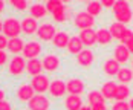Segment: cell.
Instances as JSON below:
<instances>
[{"mask_svg": "<svg viewBox=\"0 0 133 110\" xmlns=\"http://www.w3.org/2000/svg\"><path fill=\"white\" fill-rule=\"evenodd\" d=\"M22 34V20L17 17H6L3 20V35H6L9 40L17 38Z\"/></svg>", "mask_w": 133, "mask_h": 110, "instance_id": "obj_1", "label": "cell"}, {"mask_svg": "<svg viewBox=\"0 0 133 110\" xmlns=\"http://www.w3.org/2000/svg\"><path fill=\"white\" fill-rule=\"evenodd\" d=\"M8 72L11 77H20L26 72V58L23 55H14L8 63Z\"/></svg>", "mask_w": 133, "mask_h": 110, "instance_id": "obj_2", "label": "cell"}, {"mask_svg": "<svg viewBox=\"0 0 133 110\" xmlns=\"http://www.w3.org/2000/svg\"><path fill=\"white\" fill-rule=\"evenodd\" d=\"M74 26L84 31V29H93L95 26V17H92L89 12L84 11H78L74 15Z\"/></svg>", "mask_w": 133, "mask_h": 110, "instance_id": "obj_3", "label": "cell"}, {"mask_svg": "<svg viewBox=\"0 0 133 110\" xmlns=\"http://www.w3.org/2000/svg\"><path fill=\"white\" fill-rule=\"evenodd\" d=\"M57 28L54 23L51 22H44L38 26V31H37V37L40 38L41 41H52L54 37L57 35Z\"/></svg>", "mask_w": 133, "mask_h": 110, "instance_id": "obj_4", "label": "cell"}, {"mask_svg": "<svg viewBox=\"0 0 133 110\" xmlns=\"http://www.w3.org/2000/svg\"><path fill=\"white\" fill-rule=\"evenodd\" d=\"M51 82H52V81L49 80V77H48V75L41 73V75H37V77H34V78H32L31 86L34 87L35 93H41V95H44L46 92H49Z\"/></svg>", "mask_w": 133, "mask_h": 110, "instance_id": "obj_5", "label": "cell"}, {"mask_svg": "<svg viewBox=\"0 0 133 110\" xmlns=\"http://www.w3.org/2000/svg\"><path fill=\"white\" fill-rule=\"evenodd\" d=\"M28 109L29 110H49L51 109V101L46 95L35 93V96L28 102Z\"/></svg>", "mask_w": 133, "mask_h": 110, "instance_id": "obj_6", "label": "cell"}, {"mask_svg": "<svg viewBox=\"0 0 133 110\" xmlns=\"http://www.w3.org/2000/svg\"><path fill=\"white\" fill-rule=\"evenodd\" d=\"M15 95H17V99H18L20 102L28 104V102L35 96V90H34V87L31 86V82H29V84H28V82H23V84L18 86Z\"/></svg>", "mask_w": 133, "mask_h": 110, "instance_id": "obj_7", "label": "cell"}, {"mask_svg": "<svg viewBox=\"0 0 133 110\" xmlns=\"http://www.w3.org/2000/svg\"><path fill=\"white\" fill-rule=\"evenodd\" d=\"M43 52V46H41L38 41L32 40L28 41L25 44V49H23V57L26 60H34V58H38V55Z\"/></svg>", "mask_w": 133, "mask_h": 110, "instance_id": "obj_8", "label": "cell"}, {"mask_svg": "<svg viewBox=\"0 0 133 110\" xmlns=\"http://www.w3.org/2000/svg\"><path fill=\"white\" fill-rule=\"evenodd\" d=\"M43 63V69L46 72H57L60 66H61V61H60V57H57L55 54H48L43 57L41 60Z\"/></svg>", "mask_w": 133, "mask_h": 110, "instance_id": "obj_9", "label": "cell"}, {"mask_svg": "<svg viewBox=\"0 0 133 110\" xmlns=\"http://www.w3.org/2000/svg\"><path fill=\"white\" fill-rule=\"evenodd\" d=\"M66 87H67V93L69 95H83L84 89H86V84L83 80L80 78H70L69 81H66Z\"/></svg>", "mask_w": 133, "mask_h": 110, "instance_id": "obj_10", "label": "cell"}, {"mask_svg": "<svg viewBox=\"0 0 133 110\" xmlns=\"http://www.w3.org/2000/svg\"><path fill=\"white\" fill-rule=\"evenodd\" d=\"M67 93V87L66 82L63 80H52L51 87H49V95L52 98H61Z\"/></svg>", "mask_w": 133, "mask_h": 110, "instance_id": "obj_11", "label": "cell"}, {"mask_svg": "<svg viewBox=\"0 0 133 110\" xmlns=\"http://www.w3.org/2000/svg\"><path fill=\"white\" fill-rule=\"evenodd\" d=\"M38 23L35 18H32L31 15H26L23 20H22V32L25 35H32V34H37L38 31Z\"/></svg>", "mask_w": 133, "mask_h": 110, "instance_id": "obj_12", "label": "cell"}, {"mask_svg": "<svg viewBox=\"0 0 133 110\" xmlns=\"http://www.w3.org/2000/svg\"><path fill=\"white\" fill-rule=\"evenodd\" d=\"M113 58L122 66V64H125L130 60V51L124 44H116L115 49H113Z\"/></svg>", "mask_w": 133, "mask_h": 110, "instance_id": "obj_13", "label": "cell"}, {"mask_svg": "<svg viewBox=\"0 0 133 110\" xmlns=\"http://www.w3.org/2000/svg\"><path fill=\"white\" fill-rule=\"evenodd\" d=\"M95 61V55L90 49H83L80 54L77 55V63L81 67H90Z\"/></svg>", "mask_w": 133, "mask_h": 110, "instance_id": "obj_14", "label": "cell"}, {"mask_svg": "<svg viewBox=\"0 0 133 110\" xmlns=\"http://www.w3.org/2000/svg\"><path fill=\"white\" fill-rule=\"evenodd\" d=\"M43 70H44V69H43V63H41V60L34 58V60H28L26 61V73L28 75H31L32 78L37 77V75H41Z\"/></svg>", "mask_w": 133, "mask_h": 110, "instance_id": "obj_15", "label": "cell"}, {"mask_svg": "<svg viewBox=\"0 0 133 110\" xmlns=\"http://www.w3.org/2000/svg\"><path fill=\"white\" fill-rule=\"evenodd\" d=\"M121 67H122V66H121L115 58H107L106 61H104L103 70H104V73H106L107 77H116Z\"/></svg>", "mask_w": 133, "mask_h": 110, "instance_id": "obj_16", "label": "cell"}, {"mask_svg": "<svg viewBox=\"0 0 133 110\" xmlns=\"http://www.w3.org/2000/svg\"><path fill=\"white\" fill-rule=\"evenodd\" d=\"M78 37L81 38L83 44L87 46V47H92L95 43H98V41H96V31H93V29H84V31H80Z\"/></svg>", "mask_w": 133, "mask_h": 110, "instance_id": "obj_17", "label": "cell"}, {"mask_svg": "<svg viewBox=\"0 0 133 110\" xmlns=\"http://www.w3.org/2000/svg\"><path fill=\"white\" fill-rule=\"evenodd\" d=\"M83 104V98L80 95H67L64 98V109L66 110H80Z\"/></svg>", "mask_w": 133, "mask_h": 110, "instance_id": "obj_18", "label": "cell"}, {"mask_svg": "<svg viewBox=\"0 0 133 110\" xmlns=\"http://www.w3.org/2000/svg\"><path fill=\"white\" fill-rule=\"evenodd\" d=\"M116 87H118V84L115 81H106L101 86V90H99V92H101L103 96L106 98V101H113V99H115Z\"/></svg>", "mask_w": 133, "mask_h": 110, "instance_id": "obj_19", "label": "cell"}, {"mask_svg": "<svg viewBox=\"0 0 133 110\" xmlns=\"http://www.w3.org/2000/svg\"><path fill=\"white\" fill-rule=\"evenodd\" d=\"M67 52L72 55H78L84 49V44H83V41L78 35H72L70 37V40H69V44H67Z\"/></svg>", "mask_w": 133, "mask_h": 110, "instance_id": "obj_20", "label": "cell"}, {"mask_svg": "<svg viewBox=\"0 0 133 110\" xmlns=\"http://www.w3.org/2000/svg\"><path fill=\"white\" fill-rule=\"evenodd\" d=\"M29 14H31V17L35 18V20H38V18H44V17L48 15L46 5L38 3V2H37V3H32L31 8H29Z\"/></svg>", "mask_w": 133, "mask_h": 110, "instance_id": "obj_21", "label": "cell"}, {"mask_svg": "<svg viewBox=\"0 0 133 110\" xmlns=\"http://www.w3.org/2000/svg\"><path fill=\"white\" fill-rule=\"evenodd\" d=\"M69 40H70V35L67 34L66 31H58L57 35L54 37L52 44L55 47H58V49H64V47H67V44H69Z\"/></svg>", "mask_w": 133, "mask_h": 110, "instance_id": "obj_22", "label": "cell"}, {"mask_svg": "<svg viewBox=\"0 0 133 110\" xmlns=\"http://www.w3.org/2000/svg\"><path fill=\"white\" fill-rule=\"evenodd\" d=\"M112 40H113V37H112L109 28H99V29L96 31V41H98V44L107 46V44L112 43Z\"/></svg>", "mask_w": 133, "mask_h": 110, "instance_id": "obj_23", "label": "cell"}, {"mask_svg": "<svg viewBox=\"0 0 133 110\" xmlns=\"http://www.w3.org/2000/svg\"><path fill=\"white\" fill-rule=\"evenodd\" d=\"M25 44H26V43L22 40L20 37H17V38H11V40H9V43H8V51H9L12 55L23 54Z\"/></svg>", "mask_w": 133, "mask_h": 110, "instance_id": "obj_24", "label": "cell"}, {"mask_svg": "<svg viewBox=\"0 0 133 110\" xmlns=\"http://www.w3.org/2000/svg\"><path fill=\"white\" fill-rule=\"evenodd\" d=\"M116 80L119 81V84H127L129 86V82L133 81V69L122 66L118 72V75H116Z\"/></svg>", "mask_w": 133, "mask_h": 110, "instance_id": "obj_25", "label": "cell"}, {"mask_svg": "<svg viewBox=\"0 0 133 110\" xmlns=\"http://www.w3.org/2000/svg\"><path fill=\"white\" fill-rule=\"evenodd\" d=\"M87 102H89L90 107L99 106V104H106V98L103 96V93L99 90H92V92L87 93Z\"/></svg>", "mask_w": 133, "mask_h": 110, "instance_id": "obj_26", "label": "cell"}, {"mask_svg": "<svg viewBox=\"0 0 133 110\" xmlns=\"http://www.w3.org/2000/svg\"><path fill=\"white\" fill-rule=\"evenodd\" d=\"M130 98V87L127 84H118L115 92V101H127Z\"/></svg>", "mask_w": 133, "mask_h": 110, "instance_id": "obj_27", "label": "cell"}, {"mask_svg": "<svg viewBox=\"0 0 133 110\" xmlns=\"http://www.w3.org/2000/svg\"><path fill=\"white\" fill-rule=\"evenodd\" d=\"M109 31H110V34H112V37H113V38L119 40L121 37H122V34L127 31V26H125V25H122V23L115 22V23H110Z\"/></svg>", "mask_w": 133, "mask_h": 110, "instance_id": "obj_28", "label": "cell"}, {"mask_svg": "<svg viewBox=\"0 0 133 110\" xmlns=\"http://www.w3.org/2000/svg\"><path fill=\"white\" fill-rule=\"evenodd\" d=\"M86 12H89L92 17H96L103 12V5L101 2L98 0H92V2H87L86 3Z\"/></svg>", "mask_w": 133, "mask_h": 110, "instance_id": "obj_29", "label": "cell"}, {"mask_svg": "<svg viewBox=\"0 0 133 110\" xmlns=\"http://www.w3.org/2000/svg\"><path fill=\"white\" fill-rule=\"evenodd\" d=\"M115 17H116V22L118 23H122V25H129V23H132L133 22V11L132 9H127V11H122L119 14H115Z\"/></svg>", "mask_w": 133, "mask_h": 110, "instance_id": "obj_30", "label": "cell"}, {"mask_svg": "<svg viewBox=\"0 0 133 110\" xmlns=\"http://www.w3.org/2000/svg\"><path fill=\"white\" fill-rule=\"evenodd\" d=\"M44 5H46V9H48V12L51 14V15L55 14L57 11H60V9H63V8L66 6L61 0H48Z\"/></svg>", "mask_w": 133, "mask_h": 110, "instance_id": "obj_31", "label": "cell"}, {"mask_svg": "<svg viewBox=\"0 0 133 110\" xmlns=\"http://www.w3.org/2000/svg\"><path fill=\"white\" fill-rule=\"evenodd\" d=\"M127 9H130V3L127 0H116L115 5H113V8H112V11L115 14H119L122 11H127Z\"/></svg>", "mask_w": 133, "mask_h": 110, "instance_id": "obj_32", "label": "cell"}, {"mask_svg": "<svg viewBox=\"0 0 133 110\" xmlns=\"http://www.w3.org/2000/svg\"><path fill=\"white\" fill-rule=\"evenodd\" d=\"M9 5L12 6L14 9H17V11H26L28 8H31V5H29V2L26 0H11L9 2Z\"/></svg>", "mask_w": 133, "mask_h": 110, "instance_id": "obj_33", "label": "cell"}, {"mask_svg": "<svg viewBox=\"0 0 133 110\" xmlns=\"http://www.w3.org/2000/svg\"><path fill=\"white\" fill-rule=\"evenodd\" d=\"M132 40H133V31L127 28V31L122 34V37L119 38V44H124V46H127V44H129V43H130Z\"/></svg>", "mask_w": 133, "mask_h": 110, "instance_id": "obj_34", "label": "cell"}, {"mask_svg": "<svg viewBox=\"0 0 133 110\" xmlns=\"http://www.w3.org/2000/svg\"><path fill=\"white\" fill-rule=\"evenodd\" d=\"M110 110H130V106L127 101H115V104H112Z\"/></svg>", "mask_w": 133, "mask_h": 110, "instance_id": "obj_35", "label": "cell"}, {"mask_svg": "<svg viewBox=\"0 0 133 110\" xmlns=\"http://www.w3.org/2000/svg\"><path fill=\"white\" fill-rule=\"evenodd\" d=\"M8 43H9V38L6 37V35H0V51H5V49H8Z\"/></svg>", "mask_w": 133, "mask_h": 110, "instance_id": "obj_36", "label": "cell"}, {"mask_svg": "<svg viewBox=\"0 0 133 110\" xmlns=\"http://www.w3.org/2000/svg\"><path fill=\"white\" fill-rule=\"evenodd\" d=\"M0 110H12V106L8 99H3L0 101Z\"/></svg>", "mask_w": 133, "mask_h": 110, "instance_id": "obj_37", "label": "cell"}, {"mask_svg": "<svg viewBox=\"0 0 133 110\" xmlns=\"http://www.w3.org/2000/svg\"><path fill=\"white\" fill-rule=\"evenodd\" d=\"M6 63H9L6 51H0V66H3V64H6Z\"/></svg>", "mask_w": 133, "mask_h": 110, "instance_id": "obj_38", "label": "cell"}, {"mask_svg": "<svg viewBox=\"0 0 133 110\" xmlns=\"http://www.w3.org/2000/svg\"><path fill=\"white\" fill-rule=\"evenodd\" d=\"M101 5H103V8H113L115 2L113 0H101Z\"/></svg>", "mask_w": 133, "mask_h": 110, "instance_id": "obj_39", "label": "cell"}, {"mask_svg": "<svg viewBox=\"0 0 133 110\" xmlns=\"http://www.w3.org/2000/svg\"><path fill=\"white\" fill-rule=\"evenodd\" d=\"M92 110H110L109 107H107L106 104H99V106H93V107H90Z\"/></svg>", "mask_w": 133, "mask_h": 110, "instance_id": "obj_40", "label": "cell"}, {"mask_svg": "<svg viewBox=\"0 0 133 110\" xmlns=\"http://www.w3.org/2000/svg\"><path fill=\"white\" fill-rule=\"evenodd\" d=\"M3 99H6V92L3 89H0V101H3Z\"/></svg>", "mask_w": 133, "mask_h": 110, "instance_id": "obj_41", "label": "cell"}, {"mask_svg": "<svg viewBox=\"0 0 133 110\" xmlns=\"http://www.w3.org/2000/svg\"><path fill=\"white\" fill-rule=\"evenodd\" d=\"M5 8H6V3H5L3 0H0V14L5 11Z\"/></svg>", "mask_w": 133, "mask_h": 110, "instance_id": "obj_42", "label": "cell"}, {"mask_svg": "<svg viewBox=\"0 0 133 110\" xmlns=\"http://www.w3.org/2000/svg\"><path fill=\"white\" fill-rule=\"evenodd\" d=\"M127 49H129V51H130V54H133V40L130 41V43H129V44H127Z\"/></svg>", "mask_w": 133, "mask_h": 110, "instance_id": "obj_43", "label": "cell"}, {"mask_svg": "<svg viewBox=\"0 0 133 110\" xmlns=\"http://www.w3.org/2000/svg\"><path fill=\"white\" fill-rule=\"evenodd\" d=\"M3 34V20L0 18V35Z\"/></svg>", "mask_w": 133, "mask_h": 110, "instance_id": "obj_44", "label": "cell"}, {"mask_svg": "<svg viewBox=\"0 0 133 110\" xmlns=\"http://www.w3.org/2000/svg\"><path fill=\"white\" fill-rule=\"evenodd\" d=\"M129 106H130V110H133V96L130 98V101H129Z\"/></svg>", "mask_w": 133, "mask_h": 110, "instance_id": "obj_45", "label": "cell"}, {"mask_svg": "<svg viewBox=\"0 0 133 110\" xmlns=\"http://www.w3.org/2000/svg\"><path fill=\"white\" fill-rule=\"evenodd\" d=\"M80 110H92V109H90V106H83Z\"/></svg>", "mask_w": 133, "mask_h": 110, "instance_id": "obj_46", "label": "cell"}, {"mask_svg": "<svg viewBox=\"0 0 133 110\" xmlns=\"http://www.w3.org/2000/svg\"><path fill=\"white\" fill-rule=\"evenodd\" d=\"M132 69H133V60H132Z\"/></svg>", "mask_w": 133, "mask_h": 110, "instance_id": "obj_47", "label": "cell"}, {"mask_svg": "<svg viewBox=\"0 0 133 110\" xmlns=\"http://www.w3.org/2000/svg\"><path fill=\"white\" fill-rule=\"evenodd\" d=\"M0 67H2V66H0Z\"/></svg>", "mask_w": 133, "mask_h": 110, "instance_id": "obj_48", "label": "cell"}]
</instances>
